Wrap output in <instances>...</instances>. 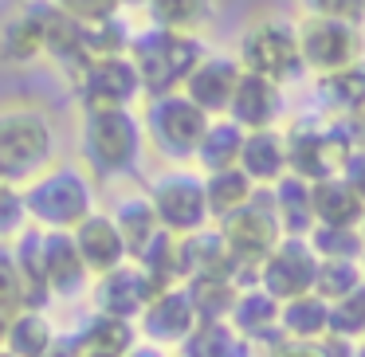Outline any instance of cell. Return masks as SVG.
I'll return each mask as SVG.
<instances>
[{"label": "cell", "instance_id": "obj_17", "mask_svg": "<svg viewBox=\"0 0 365 357\" xmlns=\"http://www.w3.org/2000/svg\"><path fill=\"white\" fill-rule=\"evenodd\" d=\"M43 279H48L51 299H83L91 294L95 275L87 271L79 247H75L71 232H43Z\"/></svg>", "mask_w": 365, "mask_h": 357}, {"label": "cell", "instance_id": "obj_47", "mask_svg": "<svg viewBox=\"0 0 365 357\" xmlns=\"http://www.w3.org/2000/svg\"><path fill=\"white\" fill-rule=\"evenodd\" d=\"M4 330H9V318H4V310H0V346H4Z\"/></svg>", "mask_w": 365, "mask_h": 357}, {"label": "cell", "instance_id": "obj_31", "mask_svg": "<svg viewBox=\"0 0 365 357\" xmlns=\"http://www.w3.org/2000/svg\"><path fill=\"white\" fill-rule=\"evenodd\" d=\"M205 197H208V212L212 224L228 220L232 212H240L244 205H252L259 197V185L244 173V169H224V173H208L205 177Z\"/></svg>", "mask_w": 365, "mask_h": 357}, {"label": "cell", "instance_id": "obj_40", "mask_svg": "<svg viewBox=\"0 0 365 357\" xmlns=\"http://www.w3.org/2000/svg\"><path fill=\"white\" fill-rule=\"evenodd\" d=\"M28 224L32 220H28V208H24V192L16 185L0 181V244H12Z\"/></svg>", "mask_w": 365, "mask_h": 357}, {"label": "cell", "instance_id": "obj_18", "mask_svg": "<svg viewBox=\"0 0 365 357\" xmlns=\"http://www.w3.org/2000/svg\"><path fill=\"white\" fill-rule=\"evenodd\" d=\"M0 59L12 67L43 59V0H20L0 16Z\"/></svg>", "mask_w": 365, "mask_h": 357}, {"label": "cell", "instance_id": "obj_22", "mask_svg": "<svg viewBox=\"0 0 365 357\" xmlns=\"http://www.w3.org/2000/svg\"><path fill=\"white\" fill-rule=\"evenodd\" d=\"M138 341H142L138 322H126V318L91 310V318L79 326V333L71 338V346H75L79 357H126Z\"/></svg>", "mask_w": 365, "mask_h": 357}, {"label": "cell", "instance_id": "obj_10", "mask_svg": "<svg viewBox=\"0 0 365 357\" xmlns=\"http://www.w3.org/2000/svg\"><path fill=\"white\" fill-rule=\"evenodd\" d=\"M294 36H299L302 71H310L314 79L338 75V71L357 67L365 59V36H361V28L341 24V20L299 16V20H294Z\"/></svg>", "mask_w": 365, "mask_h": 357}, {"label": "cell", "instance_id": "obj_9", "mask_svg": "<svg viewBox=\"0 0 365 357\" xmlns=\"http://www.w3.org/2000/svg\"><path fill=\"white\" fill-rule=\"evenodd\" d=\"M287 138V169L302 181H326V177H338L346 165L349 150H354V138H349L346 122L330 118V122H294L291 130H283Z\"/></svg>", "mask_w": 365, "mask_h": 357}, {"label": "cell", "instance_id": "obj_35", "mask_svg": "<svg viewBox=\"0 0 365 357\" xmlns=\"http://www.w3.org/2000/svg\"><path fill=\"white\" fill-rule=\"evenodd\" d=\"M365 283V271H361V259H322L318 263V283H314V294L334 302H341L346 294H354L357 286Z\"/></svg>", "mask_w": 365, "mask_h": 357}, {"label": "cell", "instance_id": "obj_16", "mask_svg": "<svg viewBox=\"0 0 365 357\" xmlns=\"http://www.w3.org/2000/svg\"><path fill=\"white\" fill-rule=\"evenodd\" d=\"M240 79H244V67H240L236 56H224V51H208L205 59L197 63V71L189 75L185 83V95L200 106L212 118H224L232 106V95H236Z\"/></svg>", "mask_w": 365, "mask_h": 357}, {"label": "cell", "instance_id": "obj_46", "mask_svg": "<svg viewBox=\"0 0 365 357\" xmlns=\"http://www.w3.org/2000/svg\"><path fill=\"white\" fill-rule=\"evenodd\" d=\"M150 0H122V9H145Z\"/></svg>", "mask_w": 365, "mask_h": 357}, {"label": "cell", "instance_id": "obj_44", "mask_svg": "<svg viewBox=\"0 0 365 357\" xmlns=\"http://www.w3.org/2000/svg\"><path fill=\"white\" fill-rule=\"evenodd\" d=\"M346 130H349V138H354V145H365V103L357 106L354 114H346Z\"/></svg>", "mask_w": 365, "mask_h": 357}, {"label": "cell", "instance_id": "obj_34", "mask_svg": "<svg viewBox=\"0 0 365 357\" xmlns=\"http://www.w3.org/2000/svg\"><path fill=\"white\" fill-rule=\"evenodd\" d=\"M318 95H322V106L334 110V118H346L357 106L365 103V59L357 67H346L338 75H326L318 79Z\"/></svg>", "mask_w": 365, "mask_h": 357}, {"label": "cell", "instance_id": "obj_20", "mask_svg": "<svg viewBox=\"0 0 365 357\" xmlns=\"http://www.w3.org/2000/svg\"><path fill=\"white\" fill-rule=\"evenodd\" d=\"M224 118H232L236 126H244L247 134L252 130H271L279 126V118H283V87L271 79H263V75H252L244 71V79H240L236 95H232V106Z\"/></svg>", "mask_w": 365, "mask_h": 357}, {"label": "cell", "instance_id": "obj_36", "mask_svg": "<svg viewBox=\"0 0 365 357\" xmlns=\"http://www.w3.org/2000/svg\"><path fill=\"white\" fill-rule=\"evenodd\" d=\"M307 239L318 252V259H361L365 255L361 228H326V224H314V232Z\"/></svg>", "mask_w": 365, "mask_h": 357}, {"label": "cell", "instance_id": "obj_4", "mask_svg": "<svg viewBox=\"0 0 365 357\" xmlns=\"http://www.w3.org/2000/svg\"><path fill=\"white\" fill-rule=\"evenodd\" d=\"M205 56H208L205 40L181 36V32H165V28H153V24L134 32V40H130V59H134L138 75H142L145 98L181 90Z\"/></svg>", "mask_w": 365, "mask_h": 357}, {"label": "cell", "instance_id": "obj_1", "mask_svg": "<svg viewBox=\"0 0 365 357\" xmlns=\"http://www.w3.org/2000/svg\"><path fill=\"white\" fill-rule=\"evenodd\" d=\"M59 130L56 118L36 98H4L0 103V181L24 189L32 177L56 165Z\"/></svg>", "mask_w": 365, "mask_h": 357}, {"label": "cell", "instance_id": "obj_3", "mask_svg": "<svg viewBox=\"0 0 365 357\" xmlns=\"http://www.w3.org/2000/svg\"><path fill=\"white\" fill-rule=\"evenodd\" d=\"M20 192L28 220L40 232H75L91 212H98V181L79 161H56Z\"/></svg>", "mask_w": 365, "mask_h": 357}, {"label": "cell", "instance_id": "obj_43", "mask_svg": "<svg viewBox=\"0 0 365 357\" xmlns=\"http://www.w3.org/2000/svg\"><path fill=\"white\" fill-rule=\"evenodd\" d=\"M338 177L361 197V205H365V145H354V150H349V157H346V165H341Z\"/></svg>", "mask_w": 365, "mask_h": 357}, {"label": "cell", "instance_id": "obj_6", "mask_svg": "<svg viewBox=\"0 0 365 357\" xmlns=\"http://www.w3.org/2000/svg\"><path fill=\"white\" fill-rule=\"evenodd\" d=\"M153 200L161 228L173 236H197V232L212 228V212H208V197H205V173L192 165H165L158 177H150L145 185Z\"/></svg>", "mask_w": 365, "mask_h": 357}, {"label": "cell", "instance_id": "obj_14", "mask_svg": "<svg viewBox=\"0 0 365 357\" xmlns=\"http://www.w3.org/2000/svg\"><path fill=\"white\" fill-rule=\"evenodd\" d=\"M158 291L161 286L150 279V271L130 259V263L106 271V275H98L91 283V306L98 314H114V318H126V322H138Z\"/></svg>", "mask_w": 365, "mask_h": 357}, {"label": "cell", "instance_id": "obj_32", "mask_svg": "<svg viewBox=\"0 0 365 357\" xmlns=\"http://www.w3.org/2000/svg\"><path fill=\"white\" fill-rule=\"evenodd\" d=\"M181 357H247V341L232 330L228 318H200V326L189 333Z\"/></svg>", "mask_w": 365, "mask_h": 357}, {"label": "cell", "instance_id": "obj_37", "mask_svg": "<svg viewBox=\"0 0 365 357\" xmlns=\"http://www.w3.org/2000/svg\"><path fill=\"white\" fill-rule=\"evenodd\" d=\"M330 333L341 341H361L365 338V283L354 294L330 306Z\"/></svg>", "mask_w": 365, "mask_h": 357}, {"label": "cell", "instance_id": "obj_39", "mask_svg": "<svg viewBox=\"0 0 365 357\" xmlns=\"http://www.w3.org/2000/svg\"><path fill=\"white\" fill-rule=\"evenodd\" d=\"M0 310H4V318L28 310L24 279H20L16 259H12V244H0Z\"/></svg>", "mask_w": 365, "mask_h": 357}, {"label": "cell", "instance_id": "obj_41", "mask_svg": "<svg viewBox=\"0 0 365 357\" xmlns=\"http://www.w3.org/2000/svg\"><path fill=\"white\" fill-rule=\"evenodd\" d=\"M302 16L341 20V24L365 28V0H299Z\"/></svg>", "mask_w": 365, "mask_h": 357}, {"label": "cell", "instance_id": "obj_51", "mask_svg": "<svg viewBox=\"0 0 365 357\" xmlns=\"http://www.w3.org/2000/svg\"><path fill=\"white\" fill-rule=\"evenodd\" d=\"M169 357H181V353H169Z\"/></svg>", "mask_w": 365, "mask_h": 357}, {"label": "cell", "instance_id": "obj_24", "mask_svg": "<svg viewBox=\"0 0 365 357\" xmlns=\"http://www.w3.org/2000/svg\"><path fill=\"white\" fill-rule=\"evenodd\" d=\"M240 169L252 177L259 189H271L275 181H283L291 169H287V138L279 126L271 130H252L244 138V150H240Z\"/></svg>", "mask_w": 365, "mask_h": 357}, {"label": "cell", "instance_id": "obj_38", "mask_svg": "<svg viewBox=\"0 0 365 357\" xmlns=\"http://www.w3.org/2000/svg\"><path fill=\"white\" fill-rule=\"evenodd\" d=\"M357 341H341V338H322V341H291L279 338L275 346L263 349V357H354Z\"/></svg>", "mask_w": 365, "mask_h": 357}, {"label": "cell", "instance_id": "obj_13", "mask_svg": "<svg viewBox=\"0 0 365 357\" xmlns=\"http://www.w3.org/2000/svg\"><path fill=\"white\" fill-rule=\"evenodd\" d=\"M200 326V310L192 302L189 286L177 283V286H165V291L153 294V302L142 310L138 318V333L142 341L165 349V353H177V349L189 341V333Z\"/></svg>", "mask_w": 365, "mask_h": 357}, {"label": "cell", "instance_id": "obj_29", "mask_svg": "<svg viewBox=\"0 0 365 357\" xmlns=\"http://www.w3.org/2000/svg\"><path fill=\"white\" fill-rule=\"evenodd\" d=\"M244 138L247 130L236 126L232 118H212L205 142H200L197 157H192V169L200 173H224V169H236L240 165V150H244Z\"/></svg>", "mask_w": 365, "mask_h": 357}, {"label": "cell", "instance_id": "obj_27", "mask_svg": "<svg viewBox=\"0 0 365 357\" xmlns=\"http://www.w3.org/2000/svg\"><path fill=\"white\" fill-rule=\"evenodd\" d=\"M145 16H150L153 28L205 40V32L216 20V0H150Z\"/></svg>", "mask_w": 365, "mask_h": 357}, {"label": "cell", "instance_id": "obj_50", "mask_svg": "<svg viewBox=\"0 0 365 357\" xmlns=\"http://www.w3.org/2000/svg\"><path fill=\"white\" fill-rule=\"evenodd\" d=\"M361 239H365V220H361Z\"/></svg>", "mask_w": 365, "mask_h": 357}, {"label": "cell", "instance_id": "obj_33", "mask_svg": "<svg viewBox=\"0 0 365 357\" xmlns=\"http://www.w3.org/2000/svg\"><path fill=\"white\" fill-rule=\"evenodd\" d=\"M185 286H189L200 318H228L236 306V294L244 291L236 275H192Z\"/></svg>", "mask_w": 365, "mask_h": 357}, {"label": "cell", "instance_id": "obj_2", "mask_svg": "<svg viewBox=\"0 0 365 357\" xmlns=\"http://www.w3.org/2000/svg\"><path fill=\"white\" fill-rule=\"evenodd\" d=\"M79 165L95 181H122L145 157V126L138 110H79Z\"/></svg>", "mask_w": 365, "mask_h": 357}, {"label": "cell", "instance_id": "obj_7", "mask_svg": "<svg viewBox=\"0 0 365 357\" xmlns=\"http://www.w3.org/2000/svg\"><path fill=\"white\" fill-rule=\"evenodd\" d=\"M216 232H220L224 247H228L232 263L240 267V275H244L247 286L255 283L259 263L267 259L287 236L283 224H279V216H275V205H271L267 189H259V197H255L252 205H244L240 212H232L228 220H220Z\"/></svg>", "mask_w": 365, "mask_h": 357}, {"label": "cell", "instance_id": "obj_5", "mask_svg": "<svg viewBox=\"0 0 365 357\" xmlns=\"http://www.w3.org/2000/svg\"><path fill=\"white\" fill-rule=\"evenodd\" d=\"M138 114H142V126H145V145L165 165H192L208 126H212V114L200 110L185 90L145 98Z\"/></svg>", "mask_w": 365, "mask_h": 357}, {"label": "cell", "instance_id": "obj_12", "mask_svg": "<svg viewBox=\"0 0 365 357\" xmlns=\"http://www.w3.org/2000/svg\"><path fill=\"white\" fill-rule=\"evenodd\" d=\"M318 252L310 247L307 236H283V244L259 263L255 283L279 302H291L299 294H310L318 283Z\"/></svg>", "mask_w": 365, "mask_h": 357}, {"label": "cell", "instance_id": "obj_11", "mask_svg": "<svg viewBox=\"0 0 365 357\" xmlns=\"http://www.w3.org/2000/svg\"><path fill=\"white\" fill-rule=\"evenodd\" d=\"M79 110H138L145 103L142 75H138L130 51L98 56L75 75Z\"/></svg>", "mask_w": 365, "mask_h": 357}, {"label": "cell", "instance_id": "obj_45", "mask_svg": "<svg viewBox=\"0 0 365 357\" xmlns=\"http://www.w3.org/2000/svg\"><path fill=\"white\" fill-rule=\"evenodd\" d=\"M126 357H169V353H165V349H158V346H150V341H138Z\"/></svg>", "mask_w": 365, "mask_h": 357}, {"label": "cell", "instance_id": "obj_28", "mask_svg": "<svg viewBox=\"0 0 365 357\" xmlns=\"http://www.w3.org/2000/svg\"><path fill=\"white\" fill-rule=\"evenodd\" d=\"M314 220L326 228H361L365 220V205L341 177H326L314 181Z\"/></svg>", "mask_w": 365, "mask_h": 357}, {"label": "cell", "instance_id": "obj_42", "mask_svg": "<svg viewBox=\"0 0 365 357\" xmlns=\"http://www.w3.org/2000/svg\"><path fill=\"white\" fill-rule=\"evenodd\" d=\"M51 4H59L63 12L79 16L83 24H98V20L122 16V0H51Z\"/></svg>", "mask_w": 365, "mask_h": 357}, {"label": "cell", "instance_id": "obj_25", "mask_svg": "<svg viewBox=\"0 0 365 357\" xmlns=\"http://www.w3.org/2000/svg\"><path fill=\"white\" fill-rule=\"evenodd\" d=\"M59 330L48 318V310H20V314L9 318V330H4V349L12 357H48L51 349L59 346Z\"/></svg>", "mask_w": 365, "mask_h": 357}, {"label": "cell", "instance_id": "obj_23", "mask_svg": "<svg viewBox=\"0 0 365 357\" xmlns=\"http://www.w3.org/2000/svg\"><path fill=\"white\" fill-rule=\"evenodd\" d=\"M110 216H114V224H118L122 239H126L130 259H142L145 247L165 232V228H161V220H158V212H153V200H150V192H145V189L122 192V197L114 200Z\"/></svg>", "mask_w": 365, "mask_h": 357}, {"label": "cell", "instance_id": "obj_19", "mask_svg": "<svg viewBox=\"0 0 365 357\" xmlns=\"http://www.w3.org/2000/svg\"><path fill=\"white\" fill-rule=\"evenodd\" d=\"M75 247H79L83 263H87L91 275H106V271L122 267V263H130V252H126V239H122L118 224H114V216L106 212V208H98V212H91L87 220L79 224V228L71 232Z\"/></svg>", "mask_w": 365, "mask_h": 357}, {"label": "cell", "instance_id": "obj_8", "mask_svg": "<svg viewBox=\"0 0 365 357\" xmlns=\"http://www.w3.org/2000/svg\"><path fill=\"white\" fill-rule=\"evenodd\" d=\"M236 59L244 71L263 75L271 83H291L302 75V56H299V36H294V20L279 16H259L240 32Z\"/></svg>", "mask_w": 365, "mask_h": 357}, {"label": "cell", "instance_id": "obj_49", "mask_svg": "<svg viewBox=\"0 0 365 357\" xmlns=\"http://www.w3.org/2000/svg\"><path fill=\"white\" fill-rule=\"evenodd\" d=\"M0 357H12V353H9V349H4V346H0Z\"/></svg>", "mask_w": 365, "mask_h": 357}, {"label": "cell", "instance_id": "obj_48", "mask_svg": "<svg viewBox=\"0 0 365 357\" xmlns=\"http://www.w3.org/2000/svg\"><path fill=\"white\" fill-rule=\"evenodd\" d=\"M354 357H365V338H361V341H357V346H354Z\"/></svg>", "mask_w": 365, "mask_h": 357}, {"label": "cell", "instance_id": "obj_26", "mask_svg": "<svg viewBox=\"0 0 365 357\" xmlns=\"http://www.w3.org/2000/svg\"><path fill=\"white\" fill-rule=\"evenodd\" d=\"M267 192H271V205H275V216L287 236H310L314 232L318 220H314V189H310V181L287 173Z\"/></svg>", "mask_w": 365, "mask_h": 357}, {"label": "cell", "instance_id": "obj_21", "mask_svg": "<svg viewBox=\"0 0 365 357\" xmlns=\"http://www.w3.org/2000/svg\"><path fill=\"white\" fill-rule=\"evenodd\" d=\"M279 314H283V302L271 299L259 283H252V286H244V291L236 294V306H232L228 322L247 346L267 349V346H275V341L283 338V333H279Z\"/></svg>", "mask_w": 365, "mask_h": 357}, {"label": "cell", "instance_id": "obj_15", "mask_svg": "<svg viewBox=\"0 0 365 357\" xmlns=\"http://www.w3.org/2000/svg\"><path fill=\"white\" fill-rule=\"evenodd\" d=\"M43 59L56 63L59 71H67L71 79L95 59V51H91V24H83L79 16L63 12L51 0H43Z\"/></svg>", "mask_w": 365, "mask_h": 357}, {"label": "cell", "instance_id": "obj_30", "mask_svg": "<svg viewBox=\"0 0 365 357\" xmlns=\"http://www.w3.org/2000/svg\"><path fill=\"white\" fill-rule=\"evenodd\" d=\"M279 333L291 338V341H322V338H330V302L318 299L314 291L283 302Z\"/></svg>", "mask_w": 365, "mask_h": 357}]
</instances>
